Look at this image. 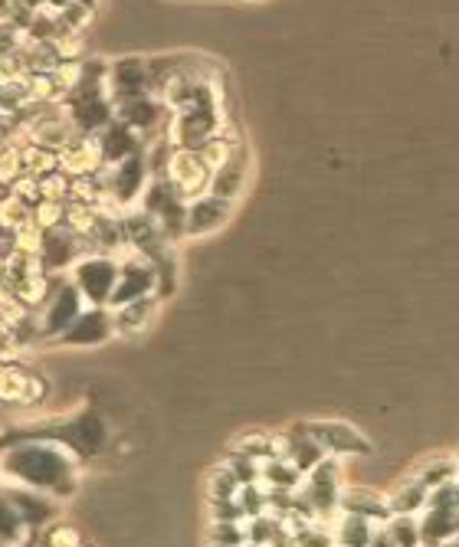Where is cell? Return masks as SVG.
<instances>
[{"label": "cell", "mask_w": 459, "mask_h": 547, "mask_svg": "<svg viewBox=\"0 0 459 547\" xmlns=\"http://www.w3.org/2000/svg\"><path fill=\"white\" fill-rule=\"evenodd\" d=\"M158 295L151 299H138V302H128L112 308V325H115V335L119 338H138L155 325V315H158Z\"/></svg>", "instance_id": "12"}, {"label": "cell", "mask_w": 459, "mask_h": 547, "mask_svg": "<svg viewBox=\"0 0 459 547\" xmlns=\"http://www.w3.org/2000/svg\"><path fill=\"white\" fill-rule=\"evenodd\" d=\"M161 177L171 184V190L184 200V204L200 194H207V187H210V168L194 148H171V154L164 158Z\"/></svg>", "instance_id": "5"}, {"label": "cell", "mask_w": 459, "mask_h": 547, "mask_svg": "<svg viewBox=\"0 0 459 547\" xmlns=\"http://www.w3.org/2000/svg\"><path fill=\"white\" fill-rule=\"evenodd\" d=\"M305 433H309L332 459L368 456L371 453L368 436H364L358 426H351L345 420H315V423H305Z\"/></svg>", "instance_id": "7"}, {"label": "cell", "mask_w": 459, "mask_h": 547, "mask_svg": "<svg viewBox=\"0 0 459 547\" xmlns=\"http://www.w3.org/2000/svg\"><path fill=\"white\" fill-rule=\"evenodd\" d=\"M50 46H53V53H56L60 63H66V59H86V37L76 33V30L56 27Z\"/></svg>", "instance_id": "24"}, {"label": "cell", "mask_w": 459, "mask_h": 547, "mask_svg": "<svg viewBox=\"0 0 459 547\" xmlns=\"http://www.w3.org/2000/svg\"><path fill=\"white\" fill-rule=\"evenodd\" d=\"M384 534L394 541V547H423L420 515H391L384 521Z\"/></svg>", "instance_id": "21"}, {"label": "cell", "mask_w": 459, "mask_h": 547, "mask_svg": "<svg viewBox=\"0 0 459 547\" xmlns=\"http://www.w3.org/2000/svg\"><path fill=\"white\" fill-rule=\"evenodd\" d=\"M414 479H417L427 492L446 489V485L459 482V459H433V462H427L423 469H417Z\"/></svg>", "instance_id": "20"}, {"label": "cell", "mask_w": 459, "mask_h": 547, "mask_svg": "<svg viewBox=\"0 0 459 547\" xmlns=\"http://www.w3.org/2000/svg\"><path fill=\"white\" fill-rule=\"evenodd\" d=\"M10 249H14V253H23V256H40V249H43V230L30 220L27 227H20L14 236H10Z\"/></svg>", "instance_id": "27"}, {"label": "cell", "mask_w": 459, "mask_h": 547, "mask_svg": "<svg viewBox=\"0 0 459 547\" xmlns=\"http://www.w3.org/2000/svg\"><path fill=\"white\" fill-rule=\"evenodd\" d=\"M23 174V158H20V148L17 145H0V190H7L14 184V177Z\"/></svg>", "instance_id": "29"}, {"label": "cell", "mask_w": 459, "mask_h": 547, "mask_svg": "<svg viewBox=\"0 0 459 547\" xmlns=\"http://www.w3.org/2000/svg\"><path fill=\"white\" fill-rule=\"evenodd\" d=\"M33 223H37L43 233L66 227V204H60V200H37V204H33Z\"/></svg>", "instance_id": "25"}, {"label": "cell", "mask_w": 459, "mask_h": 547, "mask_svg": "<svg viewBox=\"0 0 459 547\" xmlns=\"http://www.w3.org/2000/svg\"><path fill=\"white\" fill-rule=\"evenodd\" d=\"M338 511L341 515H361V518H371L384 525L387 518H391V508H387V498L371 492V489H348L341 492L338 498Z\"/></svg>", "instance_id": "13"}, {"label": "cell", "mask_w": 459, "mask_h": 547, "mask_svg": "<svg viewBox=\"0 0 459 547\" xmlns=\"http://www.w3.org/2000/svg\"><path fill=\"white\" fill-rule=\"evenodd\" d=\"M4 479L43 495H69L76 489V456L63 443H20L0 453Z\"/></svg>", "instance_id": "1"}, {"label": "cell", "mask_w": 459, "mask_h": 547, "mask_svg": "<svg viewBox=\"0 0 459 547\" xmlns=\"http://www.w3.org/2000/svg\"><path fill=\"white\" fill-rule=\"evenodd\" d=\"M112 335H115L112 308L86 305V308L79 312V318H76L73 325H69L56 341L66 344V348H96V344L109 341Z\"/></svg>", "instance_id": "8"}, {"label": "cell", "mask_w": 459, "mask_h": 547, "mask_svg": "<svg viewBox=\"0 0 459 547\" xmlns=\"http://www.w3.org/2000/svg\"><path fill=\"white\" fill-rule=\"evenodd\" d=\"M10 194H17L20 200H27V204H37L40 200V184H37V174H30V171H23L14 177V184L7 187Z\"/></svg>", "instance_id": "32"}, {"label": "cell", "mask_w": 459, "mask_h": 547, "mask_svg": "<svg viewBox=\"0 0 459 547\" xmlns=\"http://www.w3.org/2000/svg\"><path fill=\"white\" fill-rule=\"evenodd\" d=\"M79 236L69 233L66 227L60 230H50L43 233V249H40V263L46 266V272H56V276H63V272L73 269V263L79 259Z\"/></svg>", "instance_id": "11"}, {"label": "cell", "mask_w": 459, "mask_h": 547, "mask_svg": "<svg viewBox=\"0 0 459 547\" xmlns=\"http://www.w3.org/2000/svg\"><path fill=\"white\" fill-rule=\"evenodd\" d=\"M30 220H33V204L10 194V190H0V240L10 246V236L20 227H27Z\"/></svg>", "instance_id": "16"}, {"label": "cell", "mask_w": 459, "mask_h": 547, "mask_svg": "<svg viewBox=\"0 0 459 547\" xmlns=\"http://www.w3.org/2000/svg\"><path fill=\"white\" fill-rule=\"evenodd\" d=\"M246 184H250V158H246V148H240L227 164H223V168L210 171L207 194H214L220 200H230V204H237V200L243 197Z\"/></svg>", "instance_id": "10"}, {"label": "cell", "mask_w": 459, "mask_h": 547, "mask_svg": "<svg viewBox=\"0 0 459 547\" xmlns=\"http://www.w3.org/2000/svg\"><path fill=\"white\" fill-rule=\"evenodd\" d=\"M138 95H151V79H148V59L145 56H119L109 59L105 69V99L115 105H122Z\"/></svg>", "instance_id": "6"}, {"label": "cell", "mask_w": 459, "mask_h": 547, "mask_svg": "<svg viewBox=\"0 0 459 547\" xmlns=\"http://www.w3.org/2000/svg\"><path fill=\"white\" fill-rule=\"evenodd\" d=\"M82 308H86V302H82V295H79L76 285L69 282V276H56L50 295H46V302L40 305V312H37L40 341L60 338L63 331L79 318Z\"/></svg>", "instance_id": "3"}, {"label": "cell", "mask_w": 459, "mask_h": 547, "mask_svg": "<svg viewBox=\"0 0 459 547\" xmlns=\"http://www.w3.org/2000/svg\"><path fill=\"white\" fill-rule=\"evenodd\" d=\"M37 184H40V200H60V204L69 200V177L60 168L37 177Z\"/></svg>", "instance_id": "28"}, {"label": "cell", "mask_w": 459, "mask_h": 547, "mask_svg": "<svg viewBox=\"0 0 459 547\" xmlns=\"http://www.w3.org/2000/svg\"><path fill=\"white\" fill-rule=\"evenodd\" d=\"M260 485L266 492H299L302 472L289 459H260Z\"/></svg>", "instance_id": "14"}, {"label": "cell", "mask_w": 459, "mask_h": 547, "mask_svg": "<svg viewBox=\"0 0 459 547\" xmlns=\"http://www.w3.org/2000/svg\"><path fill=\"white\" fill-rule=\"evenodd\" d=\"M427 502H430V492L423 489L417 479H407L387 498V508H391V515H420V511L427 508Z\"/></svg>", "instance_id": "19"}, {"label": "cell", "mask_w": 459, "mask_h": 547, "mask_svg": "<svg viewBox=\"0 0 459 547\" xmlns=\"http://www.w3.org/2000/svg\"><path fill=\"white\" fill-rule=\"evenodd\" d=\"M381 528L384 525H378V521H371V518L341 515L338 528H332V538H335V547H368Z\"/></svg>", "instance_id": "15"}, {"label": "cell", "mask_w": 459, "mask_h": 547, "mask_svg": "<svg viewBox=\"0 0 459 547\" xmlns=\"http://www.w3.org/2000/svg\"><path fill=\"white\" fill-rule=\"evenodd\" d=\"M207 492H210V502H230V498H237L240 485H237V479H233V472L227 469V462L210 472Z\"/></svg>", "instance_id": "26"}, {"label": "cell", "mask_w": 459, "mask_h": 547, "mask_svg": "<svg viewBox=\"0 0 459 547\" xmlns=\"http://www.w3.org/2000/svg\"><path fill=\"white\" fill-rule=\"evenodd\" d=\"M322 459H328L325 449L315 443V439L305 433V426H299V430H292L289 433V462L296 466L302 475L305 472H312L315 466H319Z\"/></svg>", "instance_id": "18"}, {"label": "cell", "mask_w": 459, "mask_h": 547, "mask_svg": "<svg viewBox=\"0 0 459 547\" xmlns=\"http://www.w3.org/2000/svg\"><path fill=\"white\" fill-rule=\"evenodd\" d=\"M210 547H223V544H210Z\"/></svg>", "instance_id": "34"}, {"label": "cell", "mask_w": 459, "mask_h": 547, "mask_svg": "<svg viewBox=\"0 0 459 547\" xmlns=\"http://www.w3.org/2000/svg\"><path fill=\"white\" fill-rule=\"evenodd\" d=\"M69 200H79V204H96V200H99L96 174L69 177Z\"/></svg>", "instance_id": "31"}, {"label": "cell", "mask_w": 459, "mask_h": 547, "mask_svg": "<svg viewBox=\"0 0 459 547\" xmlns=\"http://www.w3.org/2000/svg\"><path fill=\"white\" fill-rule=\"evenodd\" d=\"M20 158H23V171H30V174H50L60 168V151H50V148H43L37 145V141H30V145H23L20 148Z\"/></svg>", "instance_id": "23"}, {"label": "cell", "mask_w": 459, "mask_h": 547, "mask_svg": "<svg viewBox=\"0 0 459 547\" xmlns=\"http://www.w3.org/2000/svg\"><path fill=\"white\" fill-rule=\"evenodd\" d=\"M115 279H119V259L109 253H89L79 256L73 269H69V282L76 285L82 302L86 305H102L109 308Z\"/></svg>", "instance_id": "2"}, {"label": "cell", "mask_w": 459, "mask_h": 547, "mask_svg": "<svg viewBox=\"0 0 459 547\" xmlns=\"http://www.w3.org/2000/svg\"><path fill=\"white\" fill-rule=\"evenodd\" d=\"M10 505H14L23 525H43V521L53 515L50 498H46L43 492H33V489L27 492L23 485H17V489L10 492Z\"/></svg>", "instance_id": "17"}, {"label": "cell", "mask_w": 459, "mask_h": 547, "mask_svg": "<svg viewBox=\"0 0 459 547\" xmlns=\"http://www.w3.org/2000/svg\"><path fill=\"white\" fill-rule=\"evenodd\" d=\"M151 295H158L155 266H151L148 256L135 253V249H125L119 256V279H115L109 308H119V305L138 302V299H151Z\"/></svg>", "instance_id": "4"}, {"label": "cell", "mask_w": 459, "mask_h": 547, "mask_svg": "<svg viewBox=\"0 0 459 547\" xmlns=\"http://www.w3.org/2000/svg\"><path fill=\"white\" fill-rule=\"evenodd\" d=\"M233 453L260 462V459H266V456H269V436H263V433L240 436L237 443H233Z\"/></svg>", "instance_id": "30"}, {"label": "cell", "mask_w": 459, "mask_h": 547, "mask_svg": "<svg viewBox=\"0 0 459 547\" xmlns=\"http://www.w3.org/2000/svg\"><path fill=\"white\" fill-rule=\"evenodd\" d=\"M102 213L96 210V204H79V200H66V230L76 236H89L99 227Z\"/></svg>", "instance_id": "22"}, {"label": "cell", "mask_w": 459, "mask_h": 547, "mask_svg": "<svg viewBox=\"0 0 459 547\" xmlns=\"http://www.w3.org/2000/svg\"><path fill=\"white\" fill-rule=\"evenodd\" d=\"M187 220H184V233L200 240V236H210L223 230L233 217V210L237 204H230V200H220L214 194H200L194 200H187Z\"/></svg>", "instance_id": "9"}, {"label": "cell", "mask_w": 459, "mask_h": 547, "mask_svg": "<svg viewBox=\"0 0 459 547\" xmlns=\"http://www.w3.org/2000/svg\"><path fill=\"white\" fill-rule=\"evenodd\" d=\"M368 547H394V541L387 538V534H384V528H381L378 534H374V541H371Z\"/></svg>", "instance_id": "33"}]
</instances>
